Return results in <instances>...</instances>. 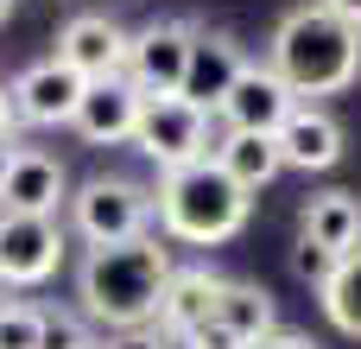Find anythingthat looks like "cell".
I'll use <instances>...</instances> for the list:
<instances>
[{
  "label": "cell",
  "instance_id": "1",
  "mask_svg": "<svg viewBox=\"0 0 361 349\" xmlns=\"http://www.w3.org/2000/svg\"><path fill=\"white\" fill-rule=\"evenodd\" d=\"M171 248L159 235H133L114 248H89L82 273H76V299L82 318L108 324V331H146L159 318V292L171 280Z\"/></svg>",
  "mask_w": 361,
  "mask_h": 349
},
{
  "label": "cell",
  "instance_id": "2",
  "mask_svg": "<svg viewBox=\"0 0 361 349\" xmlns=\"http://www.w3.org/2000/svg\"><path fill=\"white\" fill-rule=\"evenodd\" d=\"M267 64L292 83L298 102L305 95H343L361 76V32L343 25L336 13H324V6H292L273 25Z\"/></svg>",
  "mask_w": 361,
  "mask_h": 349
},
{
  "label": "cell",
  "instance_id": "3",
  "mask_svg": "<svg viewBox=\"0 0 361 349\" xmlns=\"http://www.w3.org/2000/svg\"><path fill=\"white\" fill-rule=\"evenodd\" d=\"M152 216H159V229H165L171 242L216 248V242H228V235L247 229L254 197H247L216 159H197V165L159 178V191H152Z\"/></svg>",
  "mask_w": 361,
  "mask_h": 349
},
{
  "label": "cell",
  "instance_id": "4",
  "mask_svg": "<svg viewBox=\"0 0 361 349\" xmlns=\"http://www.w3.org/2000/svg\"><path fill=\"white\" fill-rule=\"evenodd\" d=\"M152 223V191L133 184V178H89L70 191V229L89 242V248H114V242H133L146 235Z\"/></svg>",
  "mask_w": 361,
  "mask_h": 349
},
{
  "label": "cell",
  "instance_id": "5",
  "mask_svg": "<svg viewBox=\"0 0 361 349\" xmlns=\"http://www.w3.org/2000/svg\"><path fill=\"white\" fill-rule=\"evenodd\" d=\"M209 121H216V114H203V108L184 102V95H152L146 114H140V127H133V146L159 165V178H171V172H184V165H197V159L216 153Z\"/></svg>",
  "mask_w": 361,
  "mask_h": 349
},
{
  "label": "cell",
  "instance_id": "6",
  "mask_svg": "<svg viewBox=\"0 0 361 349\" xmlns=\"http://www.w3.org/2000/svg\"><path fill=\"white\" fill-rule=\"evenodd\" d=\"M190 45H197V25L190 19H152L133 32L127 45V83L152 102V95H178L184 89V70H190Z\"/></svg>",
  "mask_w": 361,
  "mask_h": 349
},
{
  "label": "cell",
  "instance_id": "7",
  "mask_svg": "<svg viewBox=\"0 0 361 349\" xmlns=\"http://www.w3.org/2000/svg\"><path fill=\"white\" fill-rule=\"evenodd\" d=\"M127 45L133 32L108 13H76L63 32H57V64H70L82 83H108V76H127Z\"/></svg>",
  "mask_w": 361,
  "mask_h": 349
},
{
  "label": "cell",
  "instance_id": "8",
  "mask_svg": "<svg viewBox=\"0 0 361 349\" xmlns=\"http://www.w3.org/2000/svg\"><path fill=\"white\" fill-rule=\"evenodd\" d=\"M292 108H298V95H292V83L273 70V64H247L241 76H235V89H228V102H222V127L228 134H279L286 121H292Z\"/></svg>",
  "mask_w": 361,
  "mask_h": 349
},
{
  "label": "cell",
  "instance_id": "9",
  "mask_svg": "<svg viewBox=\"0 0 361 349\" xmlns=\"http://www.w3.org/2000/svg\"><path fill=\"white\" fill-rule=\"evenodd\" d=\"M63 267V229L51 216H0V286H44Z\"/></svg>",
  "mask_w": 361,
  "mask_h": 349
},
{
  "label": "cell",
  "instance_id": "10",
  "mask_svg": "<svg viewBox=\"0 0 361 349\" xmlns=\"http://www.w3.org/2000/svg\"><path fill=\"white\" fill-rule=\"evenodd\" d=\"M82 95H89V83L70 64H57V57H38V64H25L13 76V102H19L25 127H70L76 108H82Z\"/></svg>",
  "mask_w": 361,
  "mask_h": 349
},
{
  "label": "cell",
  "instance_id": "11",
  "mask_svg": "<svg viewBox=\"0 0 361 349\" xmlns=\"http://www.w3.org/2000/svg\"><path fill=\"white\" fill-rule=\"evenodd\" d=\"M63 203H70L63 165H57L51 153H38V146H19L6 184H0V216H51V223H57Z\"/></svg>",
  "mask_w": 361,
  "mask_h": 349
},
{
  "label": "cell",
  "instance_id": "12",
  "mask_svg": "<svg viewBox=\"0 0 361 349\" xmlns=\"http://www.w3.org/2000/svg\"><path fill=\"white\" fill-rule=\"evenodd\" d=\"M140 114H146V95H140L127 76H108V83H89V95H82V108H76L70 127H76L89 146H133Z\"/></svg>",
  "mask_w": 361,
  "mask_h": 349
},
{
  "label": "cell",
  "instance_id": "13",
  "mask_svg": "<svg viewBox=\"0 0 361 349\" xmlns=\"http://www.w3.org/2000/svg\"><path fill=\"white\" fill-rule=\"evenodd\" d=\"M247 70V57H241V45L228 38V32H197V45H190V70H184V102H197L203 114H222V102H228V89H235V76Z\"/></svg>",
  "mask_w": 361,
  "mask_h": 349
},
{
  "label": "cell",
  "instance_id": "14",
  "mask_svg": "<svg viewBox=\"0 0 361 349\" xmlns=\"http://www.w3.org/2000/svg\"><path fill=\"white\" fill-rule=\"evenodd\" d=\"M222 273L216 267H171V280H165V292H159V337L165 343H178L184 331H197L203 318H216V299H222Z\"/></svg>",
  "mask_w": 361,
  "mask_h": 349
},
{
  "label": "cell",
  "instance_id": "15",
  "mask_svg": "<svg viewBox=\"0 0 361 349\" xmlns=\"http://www.w3.org/2000/svg\"><path fill=\"white\" fill-rule=\"evenodd\" d=\"M273 140H279V159H286L292 172H330V165L343 159V121H336L330 108H317V102H298L292 121H286Z\"/></svg>",
  "mask_w": 361,
  "mask_h": 349
},
{
  "label": "cell",
  "instance_id": "16",
  "mask_svg": "<svg viewBox=\"0 0 361 349\" xmlns=\"http://www.w3.org/2000/svg\"><path fill=\"white\" fill-rule=\"evenodd\" d=\"M298 242L330 254V261L355 254L361 248V197L355 191H317L305 203V216H298Z\"/></svg>",
  "mask_w": 361,
  "mask_h": 349
},
{
  "label": "cell",
  "instance_id": "17",
  "mask_svg": "<svg viewBox=\"0 0 361 349\" xmlns=\"http://www.w3.org/2000/svg\"><path fill=\"white\" fill-rule=\"evenodd\" d=\"M209 159H216V165H222L247 197H254V191H267V184L286 172V159H279V140H273V134H222Z\"/></svg>",
  "mask_w": 361,
  "mask_h": 349
},
{
  "label": "cell",
  "instance_id": "18",
  "mask_svg": "<svg viewBox=\"0 0 361 349\" xmlns=\"http://www.w3.org/2000/svg\"><path fill=\"white\" fill-rule=\"evenodd\" d=\"M216 324H228L241 343L254 349L260 337H273V331H279L273 292H267V286H254V280H228V286H222V299H216Z\"/></svg>",
  "mask_w": 361,
  "mask_h": 349
},
{
  "label": "cell",
  "instance_id": "19",
  "mask_svg": "<svg viewBox=\"0 0 361 349\" xmlns=\"http://www.w3.org/2000/svg\"><path fill=\"white\" fill-rule=\"evenodd\" d=\"M317 305H324V318H330L343 337H361V248H355V254H343V261L324 273Z\"/></svg>",
  "mask_w": 361,
  "mask_h": 349
},
{
  "label": "cell",
  "instance_id": "20",
  "mask_svg": "<svg viewBox=\"0 0 361 349\" xmlns=\"http://www.w3.org/2000/svg\"><path fill=\"white\" fill-rule=\"evenodd\" d=\"M44 331H51V312L0 299V349H44Z\"/></svg>",
  "mask_w": 361,
  "mask_h": 349
},
{
  "label": "cell",
  "instance_id": "21",
  "mask_svg": "<svg viewBox=\"0 0 361 349\" xmlns=\"http://www.w3.org/2000/svg\"><path fill=\"white\" fill-rule=\"evenodd\" d=\"M178 349H247V343H241V337H235L228 324H216V318H203L197 331H184V337H178Z\"/></svg>",
  "mask_w": 361,
  "mask_h": 349
},
{
  "label": "cell",
  "instance_id": "22",
  "mask_svg": "<svg viewBox=\"0 0 361 349\" xmlns=\"http://www.w3.org/2000/svg\"><path fill=\"white\" fill-rule=\"evenodd\" d=\"M102 349H165V337H159V324H146V331H114Z\"/></svg>",
  "mask_w": 361,
  "mask_h": 349
},
{
  "label": "cell",
  "instance_id": "23",
  "mask_svg": "<svg viewBox=\"0 0 361 349\" xmlns=\"http://www.w3.org/2000/svg\"><path fill=\"white\" fill-rule=\"evenodd\" d=\"M292 267H298V273H305V280H317V286H324V273H330V267H336V261H330V254H317V248H305V242H298V254H292Z\"/></svg>",
  "mask_w": 361,
  "mask_h": 349
},
{
  "label": "cell",
  "instance_id": "24",
  "mask_svg": "<svg viewBox=\"0 0 361 349\" xmlns=\"http://www.w3.org/2000/svg\"><path fill=\"white\" fill-rule=\"evenodd\" d=\"M19 127H25V121H19V102H13V89L0 83V140H13Z\"/></svg>",
  "mask_w": 361,
  "mask_h": 349
},
{
  "label": "cell",
  "instance_id": "25",
  "mask_svg": "<svg viewBox=\"0 0 361 349\" xmlns=\"http://www.w3.org/2000/svg\"><path fill=\"white\" fill-rule=\"evenodd\" d=\"M254 349H317V343H311L305 331H286V324H279L273 337H260V343H254Z\"/></svg>",
  "mask_w": 361,
  "mask_h": 349
},
{
  "label": "cell",
  "instance_id": "26",
  "mask_svg": "<svg viewBox=\"0 0 361 349\" xmlns=\"http://www.w3.org/2000/svg\"><path fill=\"white\" fill-rule=\"evenodd\" d=\"M317 6H324V13H336L343 25H355V32H361V0H317Z\"/></svg>",
  "mask_w": 361,
  "mask_h": 349
},
{
  "label": "cell",
  "instance_id": "27",
  "mask_svg": "<svg viewBox=\"0 0 361 349\" xmlns=\"http://www.w3.org/2000/svg\"><path fill=\"white\" fill-rule=\"evenodd\" d=\"M13 153H19V140H0V184H6V172H13Z\"/></svg>",
  "mask_w": 361,
  "mask_h": 349
},
{
  "label": "cell",
  "instance_id": "28",
  "mask_svg": "<svg viewBox=\"0 0 361 349\" xmlns=\"http://www.w3.org/2000/svg\"><path fill=\"white\" fill-rule=\"evenodd\" d=\"M6 13H13V0H0V19H6Z\"/></svg>",
  "mask_w": 361,
  "mask_h": 349
}]
</instances>
